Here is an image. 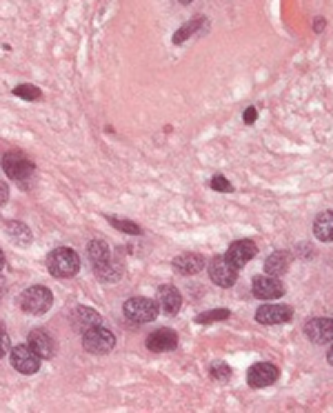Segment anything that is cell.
<instances>
[{
  "mask_svg": "<svg viewBox=\"0 0 333 413\" xmlns=\"http://www.w3.org/2000/svg\"><path fill=\"white\" fill-rule=\"evenodd\" d=\"M47 269H49V274L56 278H72L80 269V258L74 249L60 247L47 256Z\"/></svg>",
  "mask_w": 333,
  "mask_h": 413,
  "instance_id": "1",
  "label": "cell"
},
{
  "mask_svg": "<svg viewBox=\"0 0 333 413\" xmlns=\"http://www.w3.org/2000/svg\"><path fill=\"white\" fill-rule=\"evenodd\" d=\"M3 169L16 183H27V180L36 176V167L32 165V160L25 154H20V151H9V154L3 156Z\"/></svg>",
  "mask_w": 333,
  "mask_h": 413,
  "instance_id": "2",
  "label": "cell"
},
{
  "mask_svg": "<svg viewBox=\"0 0 333 413\" xmlns=\"http://www.w3.org/2000/svg\"><path fill=\"white\" fill-rule=\"evenodd\" d=\"M83 347H85V351H89V354H94V356H105L116 347V338L111 331L98 325L94 329H87L83 334Z\"/></svg>",
  "mask_w": 333,
  "mask_h": 413,
  "instance_id": "3",
  "label": "cell"
},
{
  "mask_svg": "<svg viewBox=\"0 0 333 413\" xmlns=\"http://www.w3.org/2000/svg\"><path fill=\"white\" fill-rule=\"evenodd\" d=\"M52 302H54L52 291L45 287H29L25 294L20 296V307L32 316H40L45 314V311H49Z\"/></svg>",
  "mask_w": 333,
  "mask_h": 413,
  "instance_id": "4",
  "label": "cell"
},
{
  "mask_svg": "<svg viewBox=\"0 0 333 413\" xmlns=\"http://www.w3.org/2000/svg\"><path fill=\"white\" fill-rule=\"evenodd\" d=\"M158 309H160L158 302L149 300V298H129V300L125 302V316H127L129 320L138 322V325L156 320Z\"/></svg>",
  "mask_w": 333,
  "mask_h": 413,
  "instance_id": "5",
  "label": "cell"
},
{
  "mask_svg": "<svg viewBox=\"0 0 333 413\" xmlns=\"http://www.w3.org/2000/svg\"><path fill=\"white\" fill-rule=\"evenodd\" d=\"M9 360H12V367L25 376H32L40 369V356L29 345L27 347L25 345L14 347L12 351H9Z\"/></svg>",
  "mask_w": 333,
  "mask_h": 413,
  "instance_id": "6",
  "label": "cell"
},
{
  "mask_svg": "<svg viewBox=\"0 0 333 413\" xmlns=\"http://www.w3.org/2000/svg\"><path fill=\"white\" fill-rule=\"evenodd\" d=\"M256 254H258V247L254 240H236V243H231V247L227 249L225 260L231 267H236L240 271L249 260L256 258Z\"/></svg>",
  "mask_w": 333,
  "mask_h": 413,
  "instance_id": "7",
  "label": "cell"
},
{
  "mask_svg": "<svg viewBox=\"0 0 333 413\" xmlns=\"http://www.w3.org/2000/svg\"><path fill=\"white\" fill-rule=\"evenodd\" d=\"M209 278L214 280V285H218V287H234L236 285V280H238V269L236 267H231L227 260H225V256H220V258H214L209 263Z\"/></svg>",
  "mask_w": 333,
  "mask_h": 413,
  "instance_id": "8",
  "label": "cell"
},
{
  "mask_svg": "<svg viewBox=\"0 0 333 413\" xmlns=\"http://www.w3.org/2000/svg\"><path fill=\"white\" fill-rule=\"evenodd\" d=\"M278 376H280V371H278L276 365H271V362H258V365H254L249 369L247 382H249V387L262 389V387L274 385V382L278 380Z\"/></svg>",
  "mask_w": 333,
  "mask_h": 413,
  "instance_id": "9",
  "label": "cell"
},
{
  "mask_svg": "<svg viewBox=\"0 0 333 413\" xmlns=\"http://www.w3.org/2000/svg\"><path fill=\"white\" fill-rule=\"evenodd\" d=\"M254 296L260 300H278L285 296V285L276 276H258L254 278Z\"/></svg>",
  "mask_w": 333,
  "mask_h": 413,
  "instance_id": "10",
  "label": "cell"
},
{
  "mask_svg": "<svg viewBox=\"0 0 333 413\" xmlns=\"http://www.w3.org/2000/svg\"><path fill=\"white\" fill-rule=\"evenodd\" d=\"M305 334L316 345H325L333 340V320L331 318H314L305 325Z\"/></svg>",
  "mask_w": 333,
  "mask_h": 413,
  "instance_id": "11",
  "label": "cell"
},
{
  "mask_svg": "<svg viewBox=\"0 0 333 413\" xmlns=\"http://www.w3.org/2000/svg\"><path fill=\"white\" fill-rule=\"evenodd\" d=\"M29 347H32L40 356V360H49V358L56 356V342L45 329L29 331Z\"/></svg>",
  "mask_w": 333,
  "mask_h": 413,
  "instance_id": "12",
  "label": "cell"
},
{
  "mask_svg": "<svg viewBox=\"0 0 333 413\" xmlns=\"http://www.w3.org/2000/svg\"><path fill=\"white\" fill-rule=\"evenodd\" d=\"M291 316H294V311L285 305H265L256 311V320L260 325H282V322H289Z\"/></svg>",
  "mask_w": 333,
  "mask_h": 413,
  "instance_id": "13",
  "label": "cell"
},
{
  "mask_svg": "<svg viewBox=\"0 0 333 413\" xmlns=\"http://www.w3.org/2000/svg\"><path fill=\"white\" fill-rule=\"evenodd\" d=\"M178 347V334L171 329H158L147 338V349L154 354H163V351H174Z\"/></svg>",
  "mask_w": 333,
  "mask_h": 413,
  "instance_id": "14",
  "label": "cell"
},
{
  "mask_svg": "<svg viewBox=\"0 0 333 413\" xmlns=\"http://www.w3.org/2000/svg\"><path fill=\"white\" fill-rule=\"evenodd\" d=\"M158 307L165 311L167 316H176L180 307H183V296H180V291L171 285H165L158 289Z\"/></svg>",
  "mask_w": 333,
  "mask_h": 413,
  "instance_id": "15",
  "label": "cell"
},
{
  "mask_svg": "<svg viewBox=\"0 0 333 413\" xmlns=\"http://www.w3.org/2000/svg\"><path fill=\"white\" fill-rule=\"evenodd\" d=\"M174 269L180 276H196L205 269V258L200 254H183L174 260Z\"/></svg>",
  "mask_w": 333,
  "mask_h": 413,
  "instance_id": "16",
  "label": "cell"
},
{
  "mask_svg": "<svg viewBox=\"0 0 333 413\" xmlns=\"http://www.w3.org/2000/svg\"><path fill=\"white\" fill-rule=\"evenodd\" d=\"M100 320H103V318H100L98 311L89 309V307H78V309H74V314H72V325H74L76 331H80V334H85L87 329L98 327Z\"/></svg>",
  "mask_w": 333,
  "mask_h": 413,
  "instance_id": "17",
  "label": "cell"
},
{
  "mask_svg": "<svg viewBox=\"0 0 333 413\" xmlns=\"http://www.w3.org/2000/svg\"><path fill=\"white\" fill-rule=\"evenodd\" d=\"M289 265H291V254H289V251H276V254H271L267 258L265 269H267L269 276H276L278 278V276H282L289 269Z\"/></svg>",
  "mask_w": 333,
  "mask_h": 413,
  "instance_id": "18",
  "label": "cell"
},
{
  "mask_svg": "<svg viewBox=\"0 0 333 413\" xmlns=\"http://www.w3.org/2000/svg\"><path fill=\"white\" fill-rule=\"evenodd\" d=\"M314 236L320 243H331L333 240V211H325L320 214L314 223Z\"/></svg>",
  "mask_w": 333,
  "mask_h": 413,
  "instance_id": "19",
  "label": "cell"
},
{
  "mask_svg": "<svg viewBox=\"0 0 333 413\" xmlns=\"http://www.w3.org/2000/svg\"><path fill=\"white\" fill-rule=\"evenodd\" d=\"M87 254H89V260L94 263V269L96 267H103L107 263H111V251H109V245L103 243V240H92L87 247Z\"/></svg>",
  "mask_w": 333,
  "mask_h": 413,
  "instance_id": "20",
  "label": "cell"
},
{
  "mask_svg": "<svg viewBox=\"0 0 333 413\" xmlns=\"http://www.w3.org/2000/svg\"><path fill=\"white\" fill-rule=\"evenodd\" d=\"M5 229H7V236L12 238V243H16V245H29V243H32V231H29L27 225L16 223V220H14V223H7Z\"/></svg>",
  "mask_w": 333,
  "mask_h": 413,
  "instance_id": "21",
  "label": "cell"
},
{
  "mask_svg": "<svg viewBox=\"0 0 333 413\" xmlns=\"http://www.w3.org/2000/svg\"><path fill=\"white\" fill-rule=\"evenodd\" d=\"M229 316H231L229 309H214V311H205V314H200L196 318V322H200V325H211V322L227 320Z\"/></svg>",
  "mask_w": 333,
  "mask_h": 413,
  "instance_id": "22",
  "label": "cell"
},
{
  "mask_svg": "<svg viewBox=\"0 0 333 413\" xmlns=\"http://www.w3.org/2000/svg\"><path fill=\"white\" fill-rule=\"evenodd\" d=\"M203 20H205L203 16H198V18L191 20L189 25H185L183 29H178V32L174 34V43H176V45H178V43H185V40H187L191 34H196V32H198V25L203 23Z\"/></svg>",
  "mask_w": 333,
  "mask_h": 413,
  "instance_id": "23",
  "label": "cell"
},
{
  "mask_svg": "<svg viewBox=\"0 0 333 413\" xmlns=\"http://www.w3.org/2000/svg\"><path fill=\"white\" fill-rule=\"evenodd\" d=\"M111 227H116L118 231H125V234H131V236H138L143 234V229H140L136 223H131V220H120V218H109Z\"/></svg>",
  "mask_w": 333,
  "mask_h": 413,
  "instance_id": "24",
  "label": "cell"
},
{
  "mask_svg": "<svg viewBox=\"0 0 333 413\" xmlns=\"http://www.w3.org/2000/svg\"><path fill=\"white\" fill-rule=\"evenodd\" d=\"M14 94L18 98H23V100H38L40 98V89L34 87V85H18L14 89Z\"/></svg>",
  "mask_w": 333,
  "mask_h": 413,
  "instance_id": "25",
  "label": "cell"
},
{
  "mask_svg": "<svg viewBox=\"0 0 333 413\" xmlns=\"http://www.w3.org/2000/svg\"><path fill=\"white\" fill-rule=\"evenodd\" d=\"M211 378L216 380H229L231 378V369L227 365H222V362H216L214 367H211Z\"/></svg>",
  "mask_w": 333,
  "mask_h": 413,
  "instance_id": "26",
  "label": "cell"
},
{
  "mask_svg": "<svg viewBox=\"0 0 333 413\" xmlns=\"http://www.w3.org/2000/svg\"><path fill=\"white\" fill-rule=\"evenodd\" d=\"M211 189L227 194V191H231V183H229L225 176H214V178H211Z\"/></svg>",
  "mask_w": 333,
  "mask_h": 413,
  "instance_id": "27",
  "label": "cell"
},
{
  "mask_svg": "<svg viewBox=\"0 0 333 413\" xmlns=\"http://www.w3.org/2000/svg\"><path fill=\"white\" fill-rule=\"evenodd\" d=\"M7 351H9V336L0 334V358L7 356Z\"/></svg>",
  "mask_w": 333,
  "mask_h": 413,
  "instance_id": "28",
  "label": "cell"
},
{
  "mask_svg": "<svg viewBox=\"0 0 333 413\" xmlns=\"http://www.w3.org/2000/svg\"><path fill=\"white\" fill-rule=\"evenodd\" d=\"M256 118H258L256 107H249L247 112H245V123H247V125H254V123H256Z\"/></svg>",
  "mask_w": 333,
  "mask_h": 413,
  "instance_id": "29",
  "label": "cell"
},
{
  "mask_svg": "<svg viewBox=\"0 0 333 413\" xmlns=\"http://www.w3.org/2000/svg\"><path fill=\"white\" fill-rule=\"evenodd\" d=\"M7 200H9V187L7 183H0V207H5Z\"/></svg>",
  "mask_w": 333,
  "mask_h": 413,
  "instance_id": "30",
  "label": "cell"
},
{
  "mask_svg": "<svg viewBox=\"0 0 333 413\" xmlns=\"http://www.w3.org/2000/svg\"><path fill=\"white\" fill-rule=\"evenodd\" d=\"M327 360H329V365L333 367V347L329 349V354H327Z\"/></svg>",
  "mask_w": 333,
  "mask_h": 413,
  "instance_id": "31",
  "label": "cell"
},
{
  "mask_svg": "<svg viewBox=\"0 0 333 413\" xmlns=\"http://www.w3.org/2000/svg\"><path fill=\"white\" fill-rule=\"evenodd\" d=\"M3 267H5V254L0 251V271H3Z\"/></svg>",
  "mask_w": 333,
  "mask_h": 413,
  "instance_id": "32",
  "label": "cell"
},
{
  "mask_svg": "<svg viewBox=\"0 0 333 413\" xmlns=\"http://www.w3.org/2000/svg\"><path fill=\"white\" fill-rule=\"evenodd\" d=\"M0 334H7V329H5V325H3V320H0Z\"/></svg>",
  "mask_w": 333,
  "mask_h": 413,
  "instance_id": "33",
  "label": "cell"
},
{
  "mask_svg": "<svg viewBox=\"0 0 333 413\" xmlns=\"http://www.w3.org/2000/svg\"><path fill=\"white\" fill-rule=\"evenodd\" d=\"M180 3H185V5H187V3H191V0H180Z\"/></svg>",
  "mask_w": 333,
  "mask_h": 413,
  "instance_id": "34",
  "label": "cell"
}]
</instances>
